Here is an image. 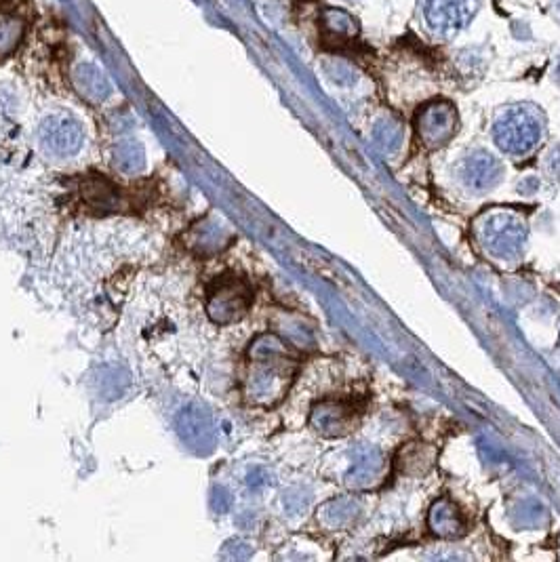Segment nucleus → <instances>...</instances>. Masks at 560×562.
Here are the masks:
<instances>
[{"label":"nucleus","instance_id":"obj_1","mask_svg":"<svg viewBox=\"0 0 560 562\" xmlns=\"http://www.w3.org/2000/svg\"><path fill=\"white\" fill-rule=\"evenodd\" d=\"M297 373V360L285 341L266 333L259 335L249 348V369L245 379V396L251 405L274 407L283 400Z\"/></svg>","mask_w":560,"mask_h":562},{"label":"nucleus","instance_id":"obj_2","mask_svg":"<svg viewBox=\"0 0 560 562\" xmlns=\"http://www.w3.org/2000/svg\"><path fill=\"white\" fill-rule=\"evenodd\" d=\"M474 234L487 255L510 262L518 259L527 245V224L514 211L489 209L480 213L474 222Z\"/></svg>","mask_w":560,"mask_h":562},{"label":"nucleus","instance_id":"obj_3","mask_svg":"<svg viewBox=\"0 0 560 562\" xmlns=\"http://www.w3.org/2000/svg\"><path fill=\"white\" fill-rule=\"evenodd\" d=\"M546 116L533 104H516L506 108L497 116L493 125V139L512 156H527L531 154L544 135Z\"/></svg>","mask_w":560,"mask_h":562},{"label":"nucleus","instance_id":"obj_4","mask_svg":"<svg viewBox=\"0 0 560 562\" xmlns=\"http://www.w3.org/2000/svg\"><path fill=\"white\" fill-rule=\"evenodd\" d=\"M480 9V0H419V19L436 40H453L462 34Z\"/></svg>","mask_w":560,"mask_h":562},{"label":"nucleus","instance_id":"obj_5","mask_svg":"<svg viewBox=\"0 0 560 562\" xmlns=\"http://www.w3.org/2000/svg\"><path fill=\"white\" fill-rule=\"evenodd\" d=\"M253 291L243 276L224 274L217 278L207 295V314L215 325L226 327L243 320L251 308Z\"/></svg>","mask_w":560,"mask_h":562},{"label":"nucleus","instance_id":"obj_6","mask_svg":"<svg viewBox=\"0 0 560 562\" xmlns=\"http://www.w3.org/2000/svg\"><path fill=\"white\" fill-rule=\"evenodd\" d=\"M459 129L457 108L447 99H434L417 110L415 114V131L422 144L430 150L447 146Z\"/></svg>","mask_w":560,"mask_h":562},{"label":"nucleus","instance_id":"obj_7","mask_svg":"<svg viewBox=\"0 0 560 562\" xmlns=\"http://www.w3.org/2000/svg\"><path fill=\"white\" fill-rule=\"evenodd\" d=\"M40 146L51 156H74L85 144V129L76 118L66 114H51L38 127Z\"/></svg>","mask_w":560,"mask_h":562},{"label":"nucleus","instance_id":"obj_8","mask_svg":"<svg viewBox=\"0 0 560 562\" xmlns=\"http://www.w3.org/2000/svg\"><path fill=\"white\" fill-rule=\"evenodd\" d=\"M177 434L182 443L200 455H207L217 445V424L203 405H188L177 415Z\"/></svg>","mask_w":560,"mask_h":562},{"label":"nucleus","instance_id":"obj_9","mask_svg":"<svg viewBox=\"0 0 560 562\" xmlns=\"http://www.w3.org/2000/svg\"><path fill=\"white\" fill-rule=\"evenodd\" d=\"M360 413L350 403H342V400H323L312 407L310 413V426L327 438L335 436H346L354 430Z\"/></svg>","mask_w":560,"mask_h":562},{"label":"nucleus","instance_id":"obj_10","mask_svg":"<svg viewBox=\"0 0 560 562\" xmlns=\"http://www.w3.org/2000/svg\"><path fill=\"white\" fill-rule=\"evenodd\" d=\"M386 476V457L377 447L360 445L354 449L346 483L352 489H373Z\"/></svg>","mask_w":560,"mask_h":562},{"label":"nucleus","instance_id":"obj_11","mask_svg":"<svg viewBox=\"0 0 560 562\" xmlns=\"http://www.w3.org/2000/svg\"><path fill=\"white\" fill-rule=\"evenodd\" d=\"M80 194H83V203L99 215H108L114 211L125 209V196L120 192L110 179L102 175H89L80 182Z\"/></svg>","mask_w":560,"mask_h":562},{"label":"nucleus","instance_id":"obj_12","mask_svg":"<svg viewBox=\"0 0 560 562\" xmlns=\"http://www.w3.org/2000/svg\"><path fill=\"white\" fill-rule=\"evenodd\" d=\"M228 240H230L228 226L217 222L215 217H207L203 222L194 224L184 236L186 247L196 255H213L217 251H222L228 245Z\"/></svg>","mask_w":560,"mask_h":562},{"label":"nucleus","instance_id":"obj_13","mask_svg":"<svg viewBox=\"0 0 560 562\" xmlns=\"http://www.w3.org/2000/svg\"><path fill=\"white\" fill-rule=\"evenodd\" d=\"M462 173L464 182L472 190H489L502 179V165H499V160L493 154L476 150L466 158Z\"/></svg>","mask_w":560,"mask_h":562},{"label":"nucleus","instance_id":"obj_14","mask_svg":"<svg viewBox=\"0 0 560 562\" xmlns=\"http://www.w3.org/2000/svg\"><path fill=\"white\" fill-rule=\"evenodd\" d=\"M72 85L76 93L87 99L89 104H102L112 95V85L108 76L95 64H78L72 70Z\"/></svg>","mask_w":560,"mask_h":562},{"label":"nucleus","instance_id":"obj_15","mask_svg":"<svg viewBox=\"0 0 560 562\" xmlns=\"http://www.w3.org/2000/svg\"><path fill=\"white\" fill-rule=\"evenodd\" d=\"M428 529L438 539H457L466 533L459 508L449 499H438L428 512Z\"/></svg>","mask_w":560,"mask_h":562},{"label":"nucleus","instance_id":"obj_16","mask_svg":"<svg viewBox=\"0 0 560 562\" xmlns=\"http://www.w3.org/2000/svg\"><path fill=\"white\" fill-rule=\"evenodd\" d=\"M358 516H360V504H358V499H354L350 495L329 499L327 504L320 506V510H318V520L331 531H342V529L352 527Z\"/></svg>","mask_w":560,"mask_h":562},{"label":"nucleus","instance_id":"obj_17","mask_svg":"<svg viewBox=\"0 0 560 562\" xmlns=\"http://www.w3.org/2000/svg\"><path fill=\"white\" fill-rule=\"evenodd\" d=\"M371 137H373V146L379 152L386 154V156L396 154L400 148H403V142H405V125H403V120L396 118V116L379 118L377 123L373 125Z\"/></svg>","mask_w":560,"mask_h":562},{"label":"nucleus","instance_id":"obj_18","mask_svg":"<svg viewBox=\"0 0 560 562\" xmlns=\"http://www.w3.org/2000/svg\"><path fill=\"white\" fill-rule=\"evenodd\" d=\"M320 22H323L325 36L335 38V40H352L360 32V24L356 22L354 15H350L344 9H337V7L325 9Z\"/></svg>","mask_w":560,"mask_h":562},{"label":"nucleus","instance_id":"obj_19","mask_svg":"<svg viewBox=\"0 0 560 562\" xmlns=\"http://www.w3.org/2000/svg\"><path fill=\"white\" fill-rule=\"evenodd\" d=\"M114 167L125 173V175H135L139 171H144L146 167V152L144 146L137 142V139H123L114 146Z\"/></svg>","mask_w":560,"mask_h":562},{"label":"nucleus","instance_id":"obj_20","mask_svg":"<svg viewBox=\"0 0 560 562\" xmlns=\"http://www.w3.org/2000/svg\"><path fill=\"white\" fill-rule=\"evenodd\" d=\"M26 22L15 13L0 11V62L9 57L24 40Z\"/></svg>","mask_w":560,"mask_h":562},{"label":"nucleus","instance_id":"obj_21","mask_svg":"<svg viewBox=\"0 0 560 562\" xmlns=\"http://www.w3.org/2000/svg\"><path fill=\"white\" fill-rule=\"evenodd\" d=\"M434 451L424 445H407L396 457V468L405 474H422L432 466Z\"/></svg>","mask_w":560,"mask_h":562},{"label":"nucleus","instance_id":"obj_22","mask_svg":"<svg viewBox=\"0 0 560 562\" xmlns=\"http://www.w3.org/2000/svg\"><path fill=\"white\" fill-rule=\"evenodd\" d=\"M325 70H327V74H329V78L333 80V83H337L339 87H350L358 80L356 68L352 64H348L346 59H339V57L327 59Z\"/></svg>","mask_w":560,"mask_h":562},{"label":"nucleus","instance_id":"obj_23","mask_svg":"<svg viewBox=\"0 0 560 562\" xmlns=\"http://www.w3.org/2000/svg\"><path fill=\"white\" fill-rule=\"evenodd\" d=\"M512 518L520 529H533L544 523L546 512L542 506L535 504V501H525V504H520L518 510H514Z\"/></svg>","mask_w":560,"mask_h":562},{"label":"nucleus","instance_id":"obj_24","mask_svg":"<svg viewBox=\"0 0 560 562\" xmlns=\"http://www.w3.org/2000/svg\"><path fill=\"white\" fill-rule=\"evenodd\" d=\"M99 381H102V390H104L106 398H120L131 386L129 373L123 369H110L108 373L102 375V379Z\"/></svg>","mask_w":560,"mask_h":562},{"label":"nucleus","instance_id":"obj_25","mask_svg":"<svg viewBox=\"0 0 560 562\" xmlns=\"http://www.w3.org/2000/svg\"><path fill=\"white\" fill-rule=\"evenodd\" d=\"M232 504H234V499H232V495H230V491H228V489H224V487H215V489H213V495H211V506H213V510H215L217 514L230 512Z\"/></svg>","mask_w":560,"mask_h":562},{"label":"nucleus","instance_id":"obj_26","mask_svg":"<svg viewBox=\"0 0 560 562\" xmlns=\"http://www.w3.org/2000/svg\"><path fill=\"white\" fill-rule=\"evenodd\" d=\"M285 506L291 514H297V512H302L306 506H308V495H299L297 491H287L285 495Z\"/></svg>","mask_w":560,"mask_h":562},{"label":"nucleus","instance_id":"obj_27","mask_svg":"<svg viewBox=\"0 0 560 562\" xmlns=\"http://www.w3.org/2000/svg\"><path fill=\"white\" fill-rule=\"evenodd\" d=\"M268 483V474L262 470V468H253L247 476V485L251 489H259V487H264Z\"/></svg>","mask_w":560,"mask_h":562},{"label":"nucleus","instance_id":"obj_28","mask_svg":"<svg viewBox=\"0 0 560 562\" xmlns=\"http://www.w3.org/2000/svg\"><path fill=\"white\" fill-rule=\"evenodd\" d=\"M226 550H232V556L236 560H245L251 556V548L247 544H238V541H230Z\"/></svg>","mask_w":560,"mask_h":562},{"label":"nucleus","instance_id":"obj_29","mask_svg":"<svg viewBox=\"0 0 560 562\" xmlns=\"http://www.w3.org/2000/svg\"><path fill=\"white\" fill-rule=\"evenodd\" d=\"M552 17L560 24V0H552Z\"/></svg>","mask_w":560,"mask_h":562},{"label":"nucleus","instance_id":"obj_30","mask_svg":"<svg viewBox=\"0 0 560 562\" xmlns=\"http://www.w3.org/2000/svg\"><path fill=\"white\" fill-rule=\"evenodd\" d=\"M554 78L560 83V57H558V62H556V66H554Z\"/></svg>","mask_w":560,"mask_h":562},{"label":"nucleus","instance_id":"obj_31","mask_svg":"<svg viewBox=\"0 0 560 562\" xmlns=\"http://www.w3.org/2000/svg\"><path fill=\"white\" fill-rule=\"evenodd\" d=\"M344 3H356V0H344Z\"/></svg>","mask_w":560,"mask_h":562}]
</instances>
